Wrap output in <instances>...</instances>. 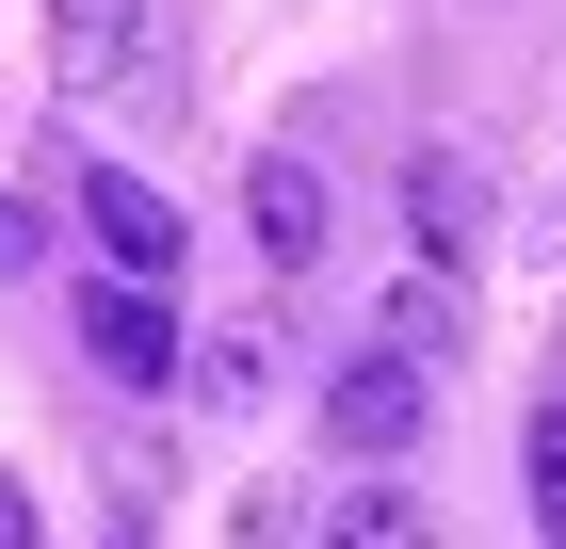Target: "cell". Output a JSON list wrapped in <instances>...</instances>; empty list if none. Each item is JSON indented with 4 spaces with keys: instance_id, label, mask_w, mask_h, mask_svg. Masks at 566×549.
<instances>
[{
    "instance_id": "cell-1",
    "label": "cell",
    "mask_w": 566,
    "mask_h": 549,
    "mask_svg": "<svg viewBox=\"0 0 566 549\" xmlns=\"http://www.w3.org/2000/svg\"><path fill=\"white\" fill-rule=\"evenodd\" d=\"M421 421H437V372L389 356V339H356L340 372H324V453H340V468H405Z\"/></svg>"
},
{
    "instance_id": "cell-2",
    "label": "cell",
    "mask_w": 566,
    "mask_h": 549,
    "mask_svg": "<svg viewBox=\"0 0 566 549\" xmlns=\"http://www.w3.org/2000/svg\"><path fill=\"white\" fill-rule=\"evenodd\" d=\"M146 82H163V0H49V97L114 114Z\"/></svg>"
},
{
    "instance_id": "cell-3",
    "label": "cell",
    "mask_w": 566,
    "mask_h": 549,
    "mask_svg": "<svg viewBox=\"0 0 566 549\" xmlns=\"http://www.w3.org/2000/svg\"><path fill=\"white\" fill-rule=\"evenodd\" d=\"M243 243H260L275 275H324V243H340V178L307 162V146H260V162H243Z\"/></svg>"
},
{
    "instance_id": "cell-4",
    "label": "cell",
    "mask_w": 566,
    "mask_h": 549,
    "mask_svg": "<svg viewBox=\"0 0 566 549\" xmlns=\"http://www.w3.org/2000/svg\"><path fill=\"white\" fill-rule=\"evenodd\" d=\"M82 226L114 275H146V292H178V258H195V226H178V194L146 162H82Z\"/></svg>"
},
{
    "instance_id": "cell-5",
    "label": "cell",
    "mask_w": 566,
    "mask_h": 549,
    "mask_svg": "<svg viewBox=\"0 0 566 549\" xmlns=\"http://www.w3.org/2000/svg\"><path fill=\"white\" fill-rule=\"evenodd\" d=\"M485 226H502V178L470 146H405V243L421 258H485Z\"/></svg>"
},
{
    "instance_id": "cell-6",
    "label": "cell",
    "mask_w": 566,
    "mask_h": 549,
    "mask_svg": "<svg viewBox=\"0 0 566 549\" xmlns=\"http://www.w3.org/2000/svg\"><path fill=\"white\" fill-rule=\"evenodd\" d=\"M82 356H97L114 388H163V372H178V292H146V275H97V292H82Z\"/></svg>"
},
{
    "instance_id": "cell-7",
    "label": "cell",
    "mask_w": 566,
    "mask_h": 549,
    "mask_svg": "<svg viewBox=\"0 0 566 549\" xmlns=\"http://www.w3.org/2000/svg\"><path fill=\"white\" fill-rule=\"evenodd\" d=\"M373 339H389V356H453V339H470V292H453V258H405L389 292H373Z\"/></svg>"
},
{
    "instance_id": "cell-8",
    "label": "cell",
    "mask_w": 566,
    "mask_h": 549,
    "mask_svg": "<svg viewBox=\"0 0 566 549\" xmlns=\"http://www.w3.org/2000/svg\"><path fill=\"white\" fill-rule=\"evenodd\" d=\"M307 549H437V517H421V485L356 468L340 502H307Z\"/></svg>"
},
{
    "instance_id": "cell-9",
    "label": "cell",
    "mask_w": 566,
    "mask_h": 549,
    "mask_svg": "<svg viewBox=\"0 0 566 549\" xmlns=\"http://www.w3.org/2000/svg\"><path fill=\"white\" fill-rule=\"evenodd\" d=\"M178 388H195L211 421H243V404L275 388V339L260 324H195V339H178Z\"/></svg>"
},
{
    "instance_id": "cell-10",
    "label": "cell",
    "mask_w": 566,
    "mask_h": 549,
    "mask_svg": "<svg viewBox=\"0 0 566 549\" xmlns=\"http://www.w3.org/2000/svg\"><path fill=\"white\" fill-rule=\"evenodd\" d=\"M518 485H534V534L566 549V388H551V404L518 421Z\"/></svg>"
},
{
    "instance_id": "cell-11",
    "label": "cell",
    "mask_w": 566,
    "mask_h": 549,
    "mask_svg": "<svg viewBox=\"0 0 566 549\" xmlns=\"http://www.w3.org/2000/svg\"><path fill=\"white\" fill-rule=\"evenodd\" d=\"M33 258H49V226H33V194H0V292H17Z\"/></svg>"
},
{
    "instance_id": "cell-12",
    "label": "cell",
    "mask_w": 566,
    "mask_h": 549,
    "mask_svg": "<svg viewBox=\"0 0 566 549\" xmlns=\"http://www.w3.org/2000/svg\"><path fill=\"white\" fill-rule=\"evenodd\" d=\"M243 549H307V517H292V485H260V502H243Z\"/></svg>"
},
{
    "instance_id": "cell-13",
    "label": "cell",
    "mask_w": 566,
    "mask_h": 549,
    "mask_svg": "<svg viewBox=\"0 0 566 549\" xmlns=\"http://www.w3.org/2000/svg\"><path fill=\"white\" fill-rule=\"evenodd\" d=\"M0 549H33V485H17V468H0Z\"/></svg>"
},
{
    "instance_id": "cell-14",
    "label": "cell",
    "mask_w": 566,
    "mask_h": 549,
    "mask_svg": "<svg viewBox=\"0 0 566 549\" xmlns=\"http://www.w3.org/2000/svg\"><path fill=\"white\" fill-rule=\"evenodd\" d=\"M551 258H566V194H551Z\"/></svg>"
}]
</instances>
